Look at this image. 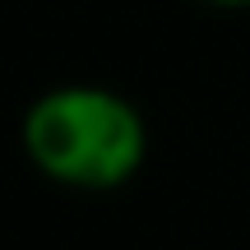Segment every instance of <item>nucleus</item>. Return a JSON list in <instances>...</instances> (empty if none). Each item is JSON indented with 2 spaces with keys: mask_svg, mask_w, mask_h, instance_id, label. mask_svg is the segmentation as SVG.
Listing matches in <instances>:
<instances>
[{
  "mask_svg": "<svg viewBox=\"0 0 250 250\" xmlns=\"http://www.w3.org/2000/svg\"><path fill=\"white\" fill-rule=\"evenodd\" d=\"M19 148L42 181L79 195L130 186L148 158V121L111 83H51L23 107Z\"/></svg>",
  "mask_w": 250,
  "mask_h": 250,
  "instance_id": "nucleus-1",
  "label": "nucleus"
},
{
  "mask_svg": "<svg viewBox=\"0 0 250 250\" xmlns=\"http://www.w3.org/2000/svg\"><path fill=\"white\" fill-rule=\"evenodd\" d=\"M204 5H213V9H250V0H204Z\"/></svg>",
  "mask_w": 250,
  "mask_h": 250,
  "instance_id": "nucleus-2",
  "label": "nucleus"
}]
</instances>
